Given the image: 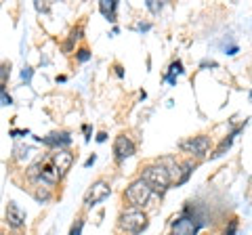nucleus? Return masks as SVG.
Returning <instances> with one entry per match:
<instances>
[{
  "mask_svg": "<svg viewBox=\"0 0 252 235\" xmlns=\"http://www.w3.org/2000/svg\"><path fill=\"white\" fill-rule=\"evenodd\" d=\"M147 214L143 212L141 208H135V206H128L124 208L120 216H118V227H120V231H124L126 235H139L147 229Z\"/></svg>",
  "mask_w": 252,
  "mask_h": 235,
  "instance_id": "1",
  "label": "nucleus"
},
{
  "mask_svg": "<svg viewBox=\"0 0 252 235\" xmlns=\"http://www.w3.org/2000/svg\"><path fill=\"white\" fill-rule=\"evenodd\" d=\"M202 227L200 214L195 212L193 208H185L175 221H172V235H198Z\"/></svg>",
  "mask_w": 252,
  "mask_h": 235,
  "instance_id": "2",
  "label": "nucleus"
},
{
  "mask_svg": "<svg viewBox=\"0 0 252 235\" xmlns=\"http://www.w3.org/2000/svg\"><path fill=\"white\" fill-rule=\"evenodd\" d=\"M152 185H149L145 178H137V181H132L128 187H126V191H124V200L130 204V206H135V208H143L145 204L149 202V198H152Z\"/></svg>",
  "mask_w": 252,
  "mask_h": 235,
  "instance_id": "3",
  "label": "nucleus"
},
{
  "mask_svg": "<svg viewBox=\"0 0 252 235\" xmlns=\"http://www.w3.org/2000/svg\"><path fill=\"white\" fill-rule=\"evenodd\" d=\"M141 178H145V181L152 185V189H156V191H166L168 185L172 183L168 168L164 166V164H160V162L147 166L143 170V175H141Z\"/></svg>",
  "mask_w": 252,
  "mask_h": 235,
  "instance_id": "4",
  "label": "nucleus"
},
{
  "mask_svg": "<svg viewBox=\"0 0 252 235\" xmlns=\"http://www.w3.org/2000/svg\"><path fill=\"white\" fill-rule=\"evenodd\" d=\"M179 149L183 153H187V155H193V158H204L210 149V137H206V135L189 137L185 141H181Z\"/></svg>",
  "mask_w": 252,
  "mask_h": 235,
  "instance_id": "5",
  "label": "nucleus"
},
{
  "mask_svg": "<svg viewBox=\"0 0 252 235\" xmlns=\"http://www.w3.org/2000/svg\"><path fill=\"white\" fill-rule=\"evenodd\" d=\"M109 193H112V187H109L105 181H94L89 187V191L84 193V206L86 208L97 206V204H101L103 200L109 198Z\"/></svg>",
  "mask_w": 252,
  "mask_h": 235,
  "instance_id": "6",
  "label": "nucleus"
},
{
  "mask_svg": "<svg viewBox=\"0 0 252 235\" xmlns=\"http://www.w3.org/2000/svg\"><path fill=\"white\" fill-rule=\"evenodd\" d=\"M51 164L55 166V170H57L59 178H63L69 172V168H72V164H74V153L67 151V149H57L51 155Z\"/></svg>",
  "mask_w": 252,
  "mask_h": 235,
  "instance_id": "7",
  "label": "nucleus"
},
{
  "mask_svg": "<svg viewBox=\"0 0 252 235\" xmlns=\"http://www.w3.org/2000/svg\"><path fill=\"white\" fill-rule=\"evenodd\" d=\"M135 155V143L130 141V137L126 135H118L114 141V158L116 162H124Z\"/></svg>",
  "mask_w": 252,
  "mask_h": 235,
  "instance_id": "8",
  "label": "nucleus"
},
{
  "mask_svg": "<svg viewBox=\"0 0 252 235\" xmlns=\"http://www.w3.org/2000/svg\"><path fill=\"white\" fill-rule=\"evenodd\" d=\"M26 218H28L26 212H23L15 202L6 204V225H9L11 229H15V231L23 229V227H26Z\"/></svg>",
  "mask_w": 252,
  "mask_h": 235,
  "instance_id": "9",
  "label": "nucleus"
},
{
  "mask_svg": "<svg viewBox=\"0 0 252 235\" xmlns=\"http://www.w3.org/2000/svg\"><path fill=\"white\" fill-rule=\"evenodd\" d=\"M38 141H42L44 145H49V147H53V149L57 151V149H65V147L72 143V137H69V132L59 130V132H51V135H46V137L38 139Z\"/></svg>",
  "mask_w": 252,
  "mask_h": 235,
  "instance_id": "10",
  "label": "nucleus"
},
{
  "mask_svg": "<svg viewBox=\"0 0 252 235\" xmlns=\"http://www.w3.org/2000/svg\"><path fill=\"white\" fill-rule=\"evenodd\" d=\"M116 9H118L116 0H101L99 2V11L103 13V17L107 21H116Z\"/></svg>",
  "mask_w": 252,
  "mask_h": 235,
  "instance_id": "11",
  "label": "nucleus"
},
{
  "mask_svg": "<svg viewBox=\"0 0 252 235\" xmlns=\"http://www.w3.org/2000/svg\"><path fill=\"white\" fill-rule=\"evenodd\" d=\"M179 74H183V63H181V61H175V63L170 65V72H168V76H166V80L172 84L177 80L175 76H179Z\"/></svg>",
  "mask_w": 252,
  "mask_h": 235,
  "instance_id": "12",
  "label": "nucleus"
},
{
  "mask_svg": "<svg viewBox=\"0 0 252 235\" xmlns=\"http://www.w3.org/2000/svg\"><path fill=\"white\" fill-rule=\"evenodd\" d=\"M238 132H240V130H238V128H235V130L231 132V135H229V137H227V139L223 141V143H220V147H219V149H217V153H215V158H219V155H223V153H225V149H229L231 141H233V137H235V135H238Z\"/></svg>",
  "mask_w": 252,
  "mask_h": 235,
  "instance_id": "13",
  "label": "nucleus"
},
{
  "mask_svg": "<svg viewBox=\"0 0 252 235\" xmlns=\"http://www.w3.org/2000/svg\"><path fill=\"white\" fill-rule=\"evenodd\" d=\"M9 74H11V65H9V63L0 65V88H4V84H6V78H9Z\"/></svg>",
  "mask_w": 252,
  "mask_h": 235,
  "instance_id": "14",
  "label": "nucleus"
},
{
  "mask_svg": "<svg viewBox=\"0 0 252 235\" xmlns=\"http://www.w3.org/2000/svg\"><path fill=\"white\" fill-rule=\"evenodd\" d=\"M34 198H36L38 202H40V204H46V202L51 200V191H42L40 187H38V189L34 191Z\"/></svg>",
  "mask_w": 252,
  "mask_h": 235,
  "instance_id": "15",
  "label": "nucleus"
},
{
  "mask_svg": "<svg viewBox=\"0 0 252 235\" xmlns=\"http://www.w3.org/2000/svg\"><path fill=\"white\" fill-rule=\"evenodd\" d=\"M82 227H84V221L78 218V221L72 225V229H69V235H82Z\"/></svg>",
  "mask_w": 252,
  "mask_h": 235,
  "instance_id": "16",
  "label": "nucleus"
},
{
  "mask_svg": "<svg viewBox=\"0 0 252 235\" xmlns=\"http://www.w3.org/2000/svg\"><path fill=\"white\" fill-rule=\"evenodd\" d=\"M0 105H13V99L4 88H0Z\"/></svg>",
  "mask_w": 252,
  "mask_h": 235,
  "instance_id": "17",
  "label": "nucleus"
},
{
  "mask_svg": "<svg viewBox=\"0 0 252 235\" xmlns=\"http://www.w3.org/2000/svg\"><path fill=\"white\" fill-rule=\"evenodd\" d=\"M76 59L80 61V63L89 61V59H91V51H89V49H80V51H78V55H76Z\"/></svg>",
  "mask_w": 252,
  "mask_h": 235,
  "instance_id": "18",
  "label": "nucleus"
},
{
  "mask_svg": "<svg viewBox=\"0 0 252 235\" xmlns=\"http://www.w3.org/2000/svg\"><path fill=\"white\" fill-rule=\"evenodd\" d=\"M145 6H147V9L152 11V13H158V11L162 9V2H156V0H147Z\"/></svg>",
  "mask_w": 252,
  "mask_h": 235,
  "instance_id": "19",
  "label": "nucleus"
},
{
  "mask_svg": "<svg viewBox=\"0 0 252 235\" xmlns=\"http://www.w3.org/2000/svg\"><path fill=\"white\" fill-rule=\"evenodd\" d=\"M235 231H238V221H231L229 229H225V233H223V235H235Z\"/></svg>",
  "mask_w": 252,
  "mask_h": 235,
  "instance_id": "20",
  "label": "nucleus"
},
{
  "mask_svg": "<svg viewBox=\"0 0 252 235\" xmlns=\"http://www.w3.org/2000/svg\"><path fill=\"white\" fill-rule=\"evenodd\" d=\"M21 78H23L26 82H30V80H32V67H26V69H23V72H21Z\"/></svg>",
  "mask_w": 252,
  "mask_h": 235,
  "instance_id": "21",
  "label": "nucleus"
},
{
  "mask_svg": "<svg viewBox=\"0 0 252 235\" xmlns=\"http://www.w3.org/2000/svg\"><path fill=\"white\" fill-rule=\"evenodd\" d=\"M94 160H97V155H94V153H93V155H91V158H89V160H86V162H84V168H91V166H93V164H94Z\"/></svg>",
  "mask_w": 252,
  "mask_h": 235,
  "instance_id": "22",
  "label": "nucleus"
},
{
  "mask_svg": "<svg viewBox=\"0 0 252 235\" xmlns=\"http://www.w3.org/2000/svg\"><path fill=\"white\" fill-rule=\"evenodd\" d=\"M19 135H30L28 130H11V137H19Z\"/></svg>",
  "mask_w": 252,
  "mask_h": 235,
  "instance_id": "23",
  "label": "nucleus"
},
{
  "mask_svg": "<svg viewBox=\"0 0 252 235\" xmlns=\"http://www.w3.org/2000/svg\"><path fill=\"white\" fill-rule=\"evenodd\" d=\"M105 139H107V135H105V132H99V135H97V141H99V143H103Z\"/></svg>",
  "mask_w": 252,
  "mask_h": 235,
  "instance_id": "24",
  "label": "nucleus"
},
{
  "mask_svg": "<svg viewBox=\"0 0 252 235\" xmlns=\"http://www.w3.org/2000/svg\"><path fill=\"white\" fill-rule=\"evenodd\" d=\"M0 235H6V233H0Z\"/></svg>",
  "mask_w": 252,
  "mask_h": 235,
  "instance_id": "25",
  "label": "nucleus"
}]
</instances>
